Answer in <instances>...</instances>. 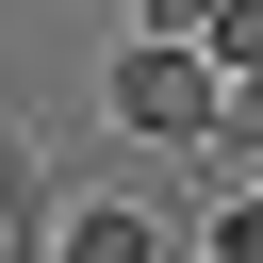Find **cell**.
Listing matches in <instances>:
<instances>
[{
  "mask_svg": "<svg viewBox=\"0 0 263 263\" xmlns=\"http://www.w3.org/2000/svg\"><path fill=\"white\" fill-rule=\"evenodd\" d=\"M214 99H230V66H214L197 33H132V49L99 66V115H115L132 148H214Z\"/></svg>",
  "mask_w": 263,
  "mask_h": 263,
  "instance_id": "obj_1",
  "label": "cell"
},
{
  "mask_svg": "<svg viewBox=\"0 0 263 263\" xmlns=\"http://www.w3.org/2000/svg\"><path fill=\"white\" fill-rule=\"evenodd\" d=\"M49 263H181V230H164L148 197H82V214L49 230Z\"/></svg>",
  "mask_w": 263,
  "mask_h": 263,
  "instance_id": "obj_2",
  "label": "cell"
},
{
  "mask_svg": "<svg viewBox=\"0 0 263 263\" xmlns=\"http://www.w3.org/2000/svg\"><path fill=\"white\" fill-rule=\"evenodd\" d=\"M197 164H247V181H263V66H230V99H214V148H197Z\"/></svg>",
  "mask_w": 263,
  "mask_h": 263,
  "instance_id": "obj_3",
  "label": "cell"
},
{
  "mask_svg": "<svg viewBox=\"0 0 263 263\" xmlns=\"http://www.w3.org/2000/svg\"><path fill=\"white\" fill-rule=\"evenodd\" d=\"M33 247H49V197H33V148L0 132V263H33Z\"/></svg>",
  "mask_w": 263,
  "mask_h": 263,
  "instance_id": "obj_4",
  "label": "cell"
},
{
  "mask_svg": "<svg viewBox=\"0 0 263 263\" xmlns=\"http://www.w3.org/2000/svg\"><path fill=\"white\" fill-rule=\"evenodd\" d=\"M197 263H263V181H230V197H214V230H197Z\"/></svg>",
  "mask_w": 263,
  "mask_h": 263,
  "instance_id": "obj_5",
  "label": "cell"
},
{
  "mask_svg": "<svg viewBox=\"0 0 263 263\" xmlns=\"http://www.w3.org/2000/svg\"><path fill=\"white\" fill-rule=\"evenodd\" d=\"M214 66H263V0H214V33H197Z\"/></svg>",
  "mask_w": 263,
  "mask_h": 263,
  "instance_id": "obj_6",
  "label": "cell"
},
{
  "mask_svg": "<svg viewBox=\"0 0 263 263\" xmlns=\"http://www.w3.org/2000/svg\"><path fill=\"white\" fill-rule=\"evenodd\" d=\"M132 33H214V0H132Z\"/></svg>",
  "mask_w": 263,
  "mask_h": 263,
  "instance_id": "obj_7",
  "label": "cell"
}]
</instances>
